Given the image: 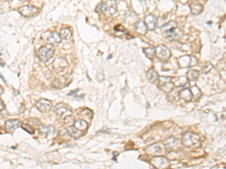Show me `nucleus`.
<instances>
[{
	"label": "nucleus",
	"mask_w": 226,
	"mask_h": 169,
	"mask_svg": "<svg viewBox=\"0 0 226 169\" xmlns=\"http://www.w3.org/2000/svg\"><path fill=\"white\" fill-rule=\"evenodd\" d=\"M5 104H4L3 101L1 99H0V111H3V110H5Z\"/></svg>",
	"instance_id": "c9c22d12"
},
{
	"label": "nucleus",
	"mask_w": 226,
	"mask_h": 169,
	"mask_svg": "<svg viewBox=\"0 0 226 169\" xmlns=\"http://www.w3.org/2000/svg\"><path fill=\"white\" fill-rule=\"evenodd\" d=\"M20 127H22L23 129L25 130V131H26V132H28V133H30V134H33L34 133L33 128H32L31 126H30V125H28V124H22Z\"/></svg>",
	"instance_id": "7c9ffc66"
},
{
	"label": "nucleus",
	"mask_w": 226,
	"mask_h": 169,
	"mask_svg": "<svg viewBox=\"0 0 226 169\" xmlns=\"http://www.w3.org/2000/svg\"><path fill=\"white\" fill-rule=\"evenodd\" d=\"M54 53V48L53 45H47L42 46L38 51L37 56L40 60L43 61V62H47L50 59L52 58Z\"/></svg>",
	"instance_id": "7ed1b4c3"
},
{
	"label": "nucleus",
	"mask_w": 226,
	"mask_h": 169,
	"mask_svg": "<svg viewBox=\"0 0 226 169\" xmlns=\"http://www.w3.org/2000/svg\"><path fill=\"white\" fill-rule=\"evenodd\" d=\"M145 150L147 153L152 155H161L165 153V146L162 143H156L149 145Z\"/></svg>",
	"instance_id": "20e7f679"
},
{
	"label": "nucleus",
	"mask_w": 226,
	"mask_h": 169,
	"mask_svg": "<svg viewBox=\"0 0 226 169\" xmlns=\"http://www.w3.org/2000/svg\"><path fill=\"white\" fill-rule=\"evenodd\" d=\"M189 80L187 78H185V77H180L177 79V81L175 82V84L174 85L179 86V87H185V86H189Z\"/></svg>",
	"instance_id": "b1692460"
},
{
	"label": "nucleus",
	"mask_w": 226,
	"mask_h": 169,
	"mask_svg": "<svg viewBox=\"0 0 226 169\" xmlns=\"http://www.w3.org/2000/svg\"><path fill=\"white\" fill-rule=\"evenodd\" d=\"M191 11L192 13V14L194 15H198L203 11V9L204 8L201 4H197V3H193L190 5Z\"/></svg>",
	"instance_id": "4be33fe9"
},
{
	"label": "nucleus",
	"mask_w": 226,
	"mask_h": 169,
	"mask_svg": "<svg viewBox=\"0 0 226 169\" xmlns=\"http://www.w3.org/2000/svg\"><path fill=\"white\" fill-rule=\"evenodd\" d=\"M54 112L56 114L57 116H63L64 114H66L69 113V114H71L72 111L69 107L65 105L64 104L61 103V104H58L56 107H54Z\"/></svg>",
	"instance_id": "ddd939ff"
},
{
	"label": "nucleus",
	"mask_w": 226,
	"mask_h": 169,
	"mask_svg": "<svg viewBox=\"0 0 226 169\" xmlns=\"http://www.w3.org/2000/svg\"><path fill=\"white\" fill-rule=\"evenodd\" d=\"M22 125L21 121L19 120H7L5 123V128L6 132L12 133L18 127H20Z\"/></svg>",
	"instance_id": "9d476101"
},
{
	"label": "nucleus",
	"mask_w": 226,
	"mask_h": 169,
	"mask_svg": "<svg viewBox=\"0 0 226 169\" xmlns=\"http://www.w3.org/2000/svg\"><path fill=\"white\" fill-rule=\"evenodd\" d=\"M60 35L57 32H51V34L49 35L48 37L47 38V41L50 45H58V44L60 43L61 41Z\"/></svg>",
	"instance_id": "4468645a"
},
{
	"label": "nucleus",
	"mask_w": 226,
	"mask_h": 169,
	"mask_svg": "<svg viewBox=\"0 0 226 169\" xmlns=\"http://www.w3.org/2000/svg\"><path fill=\"white\" fill-rule=\"evenodd\" d=\"M54 67L57 70H64L68 67V63L65 59L59 57L54 61Z\"/></svg>",
	"instance_id": "2eb2a0df"
},
{
	"label": "nucleus",
	"mask_w": 226,
	"mask_h": 169,
	"mask_svg": "<svg viewBox=\"0 0 226 169\" xmlns=\"http://www.w3.org/2000/svg\"><path fill=\"white\" fill-rule=\"evenodd\" d=\"M60 35L62 39L68 40L70 39L71 36H72V32H71L69 29H63L60 31Z\"/></svg>",
	"instance_id": "a878e982"
},
{
	"label": "nucleus",
	"mask_w": 226,
	"mask_h": 169,
	"mask_svg": "<svg viewBox=\"0 0 226 169\" xmlns=\"http://www.w3.org/2000/svg\"><path fill=\"white\" fill-rule=\"evenodd\" d=\"M106 4V11L110 14H114L117 11V4L116 0H109Z\"/></svg>",
	"instance_id": "6ab92c4d"
},
{
	"label": "nucleus",
	"mask_w": 226,
	"mask_h": 169,
	"mask_svg": "<svg viewBox=\"0 0 226 169\" xmlns=\"http://www.w3.org/2000/svg\"><path fill=\"white\" fill-rule=\"evenodd\" d=\"M161 30L164 36L171 40L177 39L183 35V31L177 27V23L173 20L164 24L161 27Z\"/></svg>",
	"instance_id": "f257e3e1"
},
{
	"label": "nucleus",
	"mask_w": 226,
	"mask_h": 169,
	"mask_svg": "<svg viewBox=\"0 0 226 169\" xmlns=\"http://www.w3.org/2000/svg\"><path fill=\"white\" fill-rule=\"evenodd\" d=\"M74 126L76 128H78L80 131H85V130L87 129L88 128V124L86 121L83 120H79L76 121L74 123Z\"/></svg>",
	"instance_id": "412c9836"
},
{
	"label": "nucleus",
	"mask_w": 226,
	"mask_h": 169,
	"mask_svg": "<svg viewBox=\"0 0 226 169\" xmlns=\"http://www.w3.org/2000/svg\"><path fill=\"white\" fill-rule=\"evenodd\" d=\"M3 93V87H2V86H0V95H2Z\"/></svg>",
	"instance_id": "4c0bfd02"
},
{
	"label": "nucleus",
	"mask_w": 226,
	"mask_h": 169,
	"mask_svg": "<svg viewBox=\"0 0 226 169\" xmlns=\"http://www.w3.org/2000/svg\"><path fill=\"white\" fill-rule=\"evenodd\" d=\"M67 132L71 137L75 138H78L83 135V133L80 130H78V128L75 127V126H70L67 129Z\"/></svg>",
	"instance_id": "aec40b11"
},
{
	"label": "nucleus",
	"mask_w": 226,
	"mask_h": 169,
	"mask_svg": "<svg viewBox=\"0 0 226 169\" xmlns=\"http://www.w3.org/2000/svg\"><path fill=\"white\" fill-rule=\"evenodd\" d=\"M78 91V90H75V91H73V92H71V93H69L68 94V95H74V94H76V93H77V92Z\"/></svg>",
	"instance_id": "e433bc0d"
},
{
	"label": "nucleus",
	"mask_w": 226,
	"mask_h": 169,
	"mask_svg": "<svg viewBox=\"0 0 226 169\" xmlns=\"http://www.w3.org/2000/svg\"><path fill=\"white\" fill-rule=\"evenodd\" d=\"M147 78H148L149 81L152 84H155L156 81H158L159 75L154 68L149 69V72H147Z\"/></svg>",
	"instance_id": "f3484780"
},
{
	"label": "nucleus",
	"mask_w": 226,
	"mask_h": 169,
	"mask_svg": "<svg viewBox=\"0 0 226 169\" xmlns=\"http://www.w3.org/2000/svg\"><path fill=\"white\" fill-rule=\"evenodd\" d=\"M144 23L146 25L148 30L154 31L157 27V18L153 14H149L145 17Z\"/></svg>",
	"instance_id": "9b49d317"
},
{
	"label": "nucleus",
	"mask_w": 226,
	"mask_h": 169,
	"mask_svg": "<svg viewBox=\"0 0 226 169\" xmlns=\"http://www.w3.org/2000/svg\"><path fill=\"white\" fill-rule=\"evenodd\" d=\"M182 143L184 146L190 148H197L201 146L200 137L198 135L191 132H188L183 135L182 138Z\"/></svg>",
	"instance_id": "f03ea898"
},
{
	"label": "nucleus",
	"mask_w": 226,
	"mask_h": 169,
	"mask_svg": "<svg viewBox=\"0 0 226 169\" xmlns=\"http://www.w3.org/2000/svg\"><path fill=\"white\" fill-rule=\"evenodd\" d=\"M212 68H213V66H212V65L211 64V63H207L204 66V68H203L202 72H203V73H204V74H207V73H209L210 72V71L212 70Z\"/></svg>",
	"instance_id": "2f4dec72"
},
{
	"label": "nucleus",
	"mask_w": 226,
	"mask_h": 169,
	"mask_svg": "<svg viewBox=\"0 0 226 169\" xmlns=\"http://www.w3.org/2000/svg\"><path fill=\"white\" fill-rule=\"evenodd\" d=\"M39 131L44 137L46 138H51L55 135V128L52 126H42L39 128Z\"/></svg>",
	"instance_id": "f8f14e48"
},
{
	"label": "nucleus",
	"mask_w": 226,
	"mask_h": 169,
	"mask_svg": "<svg viewBox=\"0 0 226 169\" xmlns=\"http://www.w3.org/2000/svg\"><path fill=\"white\" fill-rule=\"evenodd\" d=\"M155 56L159 60L167 61L170 59L171 53L165 45H159L155 48Z\"/></svg>",
	"instance_id": "39448f33"
},
{
	"label": "nucleus",
	"mask_w": 226,
	"mask_h": 169,
	"mask_svg": "<svg viewBox=\"0 0 226 169\" xmlns=\"http://www.w3.org/2000/svg\"><path fill=\"white\" fill-rule=\"evenodd\" d=\"M143 52H144L145 57L150 59H152L155 56V48L154 47H147V48L143 49Z\"/></svg>",
	"instance_id": "393cba45"
},
{
	"label": "nucleus",
	"mask_w": 226,
	"mask_h": 169,
	"mask_svg": "<svg viewBox=\"0 0 226 169\" xmlns=\"http://www.w3.org/2000/svg\"><path fill=\"white\" fill-rule=\"evenodd\" d=\"M36 105L38 110L42 113L48 112V111L51 110V106H52L51 101L45 99H39V100L36 102Z\"/></svg>",
	"instance_id": "1a4fd4ad"
},
{
	"label": "nucleus",
	"mask_w": 226,
	"mask_h": 169,
	"mask_svg": "<svg viewBox=\"0 0 226 169\" xmlns=\"http://www.w3.org/2000/svg\"><path fill=\"white\" fill-rule=\"evenodd\" d=\"M105 11H106V3H103V2L99 3L95 8V11L99 13L104 12Z\"/></svg>",
	"instance_id": "c756f323"
},
{
	"label": "nucleus",
	"mask_w": 226,
	"mask_h": 169,
	"mask_svg": "<svg viewBox=\"0 0 226 169\" xmlns=\"http://www.w3.org/2000/svg\"><path fill=\"white\" fill-rule=\"evenodd\" d=\"M152 164L155 167L157 168H167L169 167V161L168 159L163 156H158V155H156V156L153 157L152 159Z\"/></svg>",
	"instance_id": "0eeeda50"
},
{
	"label": "nucleus",
	"mask_w": 226,
	"mask_h": 169,
	"mask_svg": "<svg viewBox=\"0 0 226 169\" xmlns=\"http://www.w3.org/2000/svg\"><path fill=\"white\" fill-rule=\"evenodd\" d=\"M172 80V78L170 77H165V76H161V77H159L158 78V81L160 84H164L167 83V82H170Z\"/></svg>",
	"instance_id": "473e14b6"
},
{
	"label": "nucleus",
	"mask_w": 226,
	"mask_h": 169,
	"mask_svg": "<svg viewBox=\"0 0 226 169\" xmlns=\"http://www.w3.org/2000/svg\"><path fill=\"white\" fill-rule=\"evenodd\" d=\"M179 66L183 68L185 67H193L198 64V59L191 56H184L179 59Z\"/></svg>",
	"instance_id": "423d86ee"
},
{
	"label": "nucleus",
	"mask_w": 226,
	"mask_h": 169,
	"mask_svg": "<svg viewBox=\"0 0 226 169\" xmlns=\"http://www.w3.org/2000/svg\"><path fill=\"white\" fill-rule=\"evenodd\" d=\"M174 84L172 83L171 81L167 82V83L162 84V90H164L166 93H170V92L172 91V90L173 89L174 87Z\"/></svg>",
	"instance_id": "c85d7f7f"
},
{
	"label": "nucleus",
	"mask_w": 226,
	"mask_h": 169,
	"mask_svg": "<svg viewBox=\"0 0 226 169\" xmlns=\"http://www.w3.org/2000/svg\"><path fill=\"white\" fill-rule=\"evenodd\" d=\"M179 95L180 99H183L185 101H190L193 99L192 94L191 93V90L189 89H184L181 90L179 93Z\"/></svg>",
	"instance_id": "a211bd4d"
},
{
	"label": "nucleus",
	"mask_w": 226,
	"mask_h": 169,
	"mask_svg": "<svg viewBox=\"0 0 226 169\" xmlns=\"http://www.w3.org/2000/svg\"><path fill=\"white\" fill-rule=\"evenodd\" d=\"M114 29H115V30H116V31H117V32H124L126 31L125 28H124L123 26H121V25H120V24H119V25H117V26H116V27H115Z\"/></svg>",
	"instance_id": "f704fd0d"
},
{
	"label": "nucleus",
	"mask_w": 226,
	"mask_h": 169,
	"mask_svg": "<svg viewBox=\"0 0 226 169\" xmlns=\"http://www.w3.org/2000/svg\"><path fill=\"white\" fill-rule=\"evenodd\" d=\"M191 93L192 94V96L194 97L195 99H198L201 96L202 93L198 86H192L191 89Z\"/></svg>",
	"instance_id": "cd10ccee"
},
{
	"label": "nucleus",
	"mask_w": 226,
	"mask_h": 169,
	"mask_svg": "<svg viewBox=\"0 0 226 169\" xmlns=\"http://www.w3.org/2000/svg\"><path fill=\"white\" fill-rule=\"evenodd\" d=\"M224 1H225V0H224Z\"/></svg>",
	"instance_id": "58836bf2"
},
{
	"label": "nucleus",
	"mask_w": 226,
	"mask_h": 169,
	"mask_svg": "<svg viewBox=\"0 0 226 169\" xmlns=\"http://www.w3.org/2000/svg\"><path fill=\"white\" fill-rule=\"evenodd\" d=\"M135 30L137 31V33L143 35L146 34L148 29H147V26L144 23V21L139 20L135 25Z\"/></svg>",
	"instance_id": "dca6fc26"
},
{
	"label": "nucleus",
	"mask_w": 226,
	"mask_h": 169,
	"mask_svg": "<svg viewBox=\"0 0 226 169\" xmlns=\"http://www.w3.org/2000/svg\"><path fill=\"white\" fill-rule=\"evenodd\" d=\"M64 123L66 125V126H71L74 123V118L72 116H68L65 118L64 120Z\"/></svg>",
	"instance_id": "72a5a7b5"
},
{
	"label": "nucleus",
	"mask_w": 226,
	"mask_h": 169,
	"mask_svg": "<svg viewBox=\"0 0 226 169\" xmlns=\"http://www.w3.org/2000/svg\"><path fill=\"white\" fill-rule=\"evenodd\" d=\"M164 146L169 147V148H175L177 146V141L176 138L173 137L167 138L165 141H164Z\"/></svg>",
	"instance_id": "5701e85b"
},
{
	"label": "nucleus",
	"mask_w": 226,
	"mask_h": 169,
	"mask_svg": "<svg viewBox=\"0 0 226 169\" xmlns=\"http://www.w3.org/2000/svg\"><path fill=\"white\" fill-rule=\"evenodd\" d=\"M199 76V72L196 70H193V69H190L189 72H187V78L189 80H196Z\"/></svg>",
	"instance_id": "bb28decb"
},
{
	"label": "nucleus",
	"mask_w": 226,
	"mask_h": 169,
	"mask_svg": "<svg viewBox=\"0 0 226 169\" xmlns=\"http://www.w3.org/2000/svg\"><path fill=\"white\" fill-rule=\"evenodd\" d=\"M18 11L22 16L25 17H30L34 16L39 12V9L34 6H29V5H25L18 8Z\"/></svg>",
	"instance_id": "6e6552de"
}]
</instances>
